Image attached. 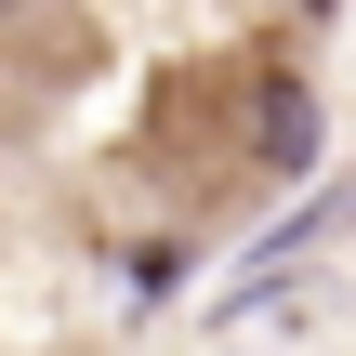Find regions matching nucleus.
Wrapping results in <instances>:
<instances>
[{"mask_svg":"<svg viewBox=\"0 0 356 356\" xmlns=\"http://www.w3.org/2000/svg\"><path fill=\"white\" fill-rule=\"evenodd\" d=\"M251 145H264V172H304V159H317V92L264 79V132H251Z\"/></svg>","mask_w":356,"mask_h":356,"instance_id":"nucleus-1","label":"nucleus"}]
</instances>
